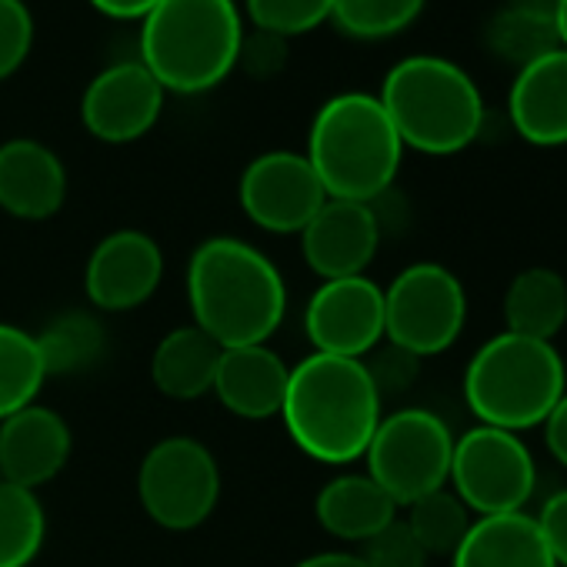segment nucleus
<instances>
[{
  "mask_svg": "<svg viewBox=\"0 0 567 567\" xmlns=\"http://www.w3.org/2000/svg\"><path fill=\"white\" fill-rule=\"evenodd\" d=\"M507 121L534 147L567 144V51L557 48L517 71L507 94Z\"/></svg>",
  "mask_w": 567,
  "mask_h": 567,
  "instance_id": "a211bd4d",
  "label": "nucleus"
},
{
  "mask_svg": "<svg viewBox=\"0 0 567 567\" xmlns=\"http://www.w3.org/2000/svg\"><path fill=\"white\" fill-rule=\"evenodd\" d=\"M240 210L267 234H301L328 200L311 161L298 151L257 154L237 184Z\"/></svg>",
  "mask_w": 567,
  "mask_h": 567,
  "instance_id": "9b49d317",
  "label": "nucleus"
},
{
  "mask_svg": "<svg viewBox=\"0 0 567 567\" xmlns=\"http://www.w3.org/2000/svg\"><path fill=\"white\" fill-rule=\"evenodd\" d=\"M137 497L157 527L194 530L217 511L220 501L217 457L194 437H164L137 467Z\"/></svg>",
  "mask_w": 567,
  "mask_h": 567,
  "instance_id": "9d476101",
  "label": "nucleus"
},
{
  "mask_svg": "<svg viewBox=\"0 0 567 567\" xmlns=\"http://www.w3.org/2000/svg\"><path fill=\"white\" fill-rule=\"evenodd\" d=\"M167 91L141 61L104 68L81 97V124L104 144H131L154 131Z\"/></svg>",
  "mask_w": 567,
  "mask_h": 567,
  "instance_id": "ddd939ff",
  "label": "nucleus"
},
{
  "mask_svg": "<svg viewBox=\"0 0 567 567\" xmlns=\"http://www.w3.org/2000/svg\"><path fill=\"white\" fill-rule=\"evenodd\" d=\"M68 200V167L48 144L11 137L0 144V210L14 220H51Z\"/></svg>",
  "mask_w": 567,
  "mask_h": 567,
  "instance_id": "f3484780",
  "label": "nucleus"
},
{
  "mask_svg": "<svg viewBox=\"0 0 567 567\" xmlns=\"http://www.w3.org/2000/svg\"><path fill=\"white\" fill-rule=\"evenodd\" d=\"M305 331L318 354L364 361L384 344V288L368 274L321 280L305 308Z\"/></svg>",
  "mask_w": 567,
  "mask_h": 567,
  "instance_id": "f8f14e48",
  "label": "nucleus"
},
{
  "mask_svg": "<svg viewBox=\"0 0 567 567\" xmlns=\"http://www.w3.org/2000/svg\"><path fill=\"white\" fill-rule=\"evenodd\" d=\"M240 41L237 0H161L141 21L137 61L167 94H204L237 71Z\"/></svg>",
  "mask_w": 567,
  "mask_h": 567,
  "instance_id": "39448f33",
  "label": "nucleus"
},
{
  "mask_svg": "<svg viewBox=\"0 0 567 567\" xmlns=\"http://www.w3.org/2000/svg\"><path fill=\"white\" fill-rule=\"evenodd\" d=\"M554 24H557L560 48L567 51V0H560V4H557V18H554Z\"/></svg>",
  "mask_w": 567,
  "mask_h": 567,
  "instance_id": "ea45409f",
  "label": "nucleus"
},
{
  "mask_svg": "<svg viewBox=\"0 0 567 567\" xmlns=\"http://www.w3.org/2000/svg\"><path fill=\"white\" fill-rule=\"evenodd\" d=\"M164 280V250L161 244L134 227L114 230L87 257L84 291L97 311L124 315L147 305Z\"/></svg>",
  "mask_w": 567,
  "mask_h": 567,
  "instance_id": "4468645a",
  "label": "nucleus"
},
{
  "mask_svg": "<svg viewBox=\"0 0 567 567\" xmlns=\"http://www.w3.org/2000/svg\"><path fill=\"white\" fill-rule=\"evenodd\" d=\"M34 51V14L24 0H0V81L14 78Z\"/></svg>",
  "mask_w": 567,
  "mask_h": 567,
  "instance_id": "7c9ffc66",
  "label": "nucleus"
},
{
  "mask_svg": "<svg viewBox=\"0 0 567 567\" xmlns=\"http://www.w3.org/2000/svg\"><path fill=\"white\" fill-rule=\"evenodd\" d=\"M427 0H334L331 21L354 41H384L408 31Z\"/></svg>",
  "mask_w": 567,
  "mask_h": 567,
  "instance_id": "c85d7f7f",
  "label": "nucleus"
},
{
  "mask_svg": "<svg viewBox=\"0 0 567 567\" xmlns=\"http://www.w3.org/2000/svg\"><path fill=\"white\" fill-rule=\"evenodd\" d=\"M464 324L467 291L461 277L437 260L408 264L384 288V341L417 361L451 351Z\"/></svg>",
  "mask_w": 567,
  "mask_h": 567,
  "instance_id": "0eeeda50",
  "label": "nucleus"
},
{
  "mask_svg": "<svg viewBox=\"0 0 567 567\" xmlns=\"http://www.w3.org/2000/svg\"><path fill=\"white\" fill-rule=\"evenodd\" d=\"M295 567H368V564L361 554H351V550H321V554L298 560Z\"/></svg>",
  "mask_w": 567,
  "mask_h": 567,
  "instance_id": "4c0bfd02",
  "label": "nucleus"
},
{
  "mask_svg": "<svg viewBox=\"0 0 567 567\" xmlns=\"http://www.w3.org/2000/svg\"><path fill=\"white\" fill-rule=\"evenodd\" d=\"M34 338H38V348H41L48 378L51 374L64 378V374L87 371L104 354V344H107V334H104L101 321L94 315H84V311L58 315Z\"/></svg>",
  "mask_w": 567,
  "mask_h": 567,
  "instance_id": "a878e982",
  "label": "nucleus"
},
{
  "mask_svg": "<svg viewBox=\"0 0 567 567\" xmlns=\"http://www.w3.org/2000/svg\"><path fill=\"white\" fill-rule=\"evenodd\" d=\"M288 378H291V368L267 344L224 348L210 394L234 417L267 421V417H277L284 408Z\"/></svg>",
  "mask_w": 567,
  "mask_h": 567,
  "instance_id": "6ab92c4d",
  "label": "nucleus"
},
{
  "mask_svg": "<svg viewBox=\"0 0 567 567\" xmlns=\"http://www.w3.org/2000/svg\"><path fill=\"white\" fill-rule=\"evenodd\" d=\"M484 44L494 58H501L511 68H527L534 61H540L544 54L560 48L557 38V24L544 21V18H530L520 14L514 8H504L501 14L491 18L487 31H484Z\"/></svg>",
  "mask_w": 567,
  "mask_h": 567,
  "instance_id": "cd10ccee",
  "label": "nucleus"
},
{
  "mask_svg": "<svg viewBox=\"0 0 567 567\" xmlns=\"http://www.w3.org/2000/svg\"><path fill=\"white\" fill-rule=\"evenodd\" d=\"M451 567H557L537 517L527 511L474 517Z\"/></svg>",
  "mask_w": 567,
  "mask_h": 567,
  "instance_id": "aec40b11",
  "label": "nucleus"
},
{
  "mask_svg": "<svg viewBox=\"0 0 567 567\" xmlns=\"http://www.w3.org/2000/svg\"><path fill=\"white\" fill-rule=\"evenodd\" d=\"M194 324L220 348L267 344L288 315V284L277 264L240 237H207L187 260Z\"/></svg>",
  "mask_w": 567,
  "mask_h": 567,
  "instance_id": "f257e3e1",
  "label": "nucleus"
},
{
  "mask_svg": "<svg viewBox=\"0 0 567 567\" xmlns=\"http://www.w3.org/2000/svg\"><path fill=\"white\" fill-rule=\"evenodd\" d=\"M454 457V434L447 421L427 408H401L384 414L368 451V477L398 504L408 507L417 497L447 487Z\"/></svg>",
  "mask_w": 567,
  "mask_h": 567,
  "instance_id": "6e6552de",
  "label": "nucleus"
},
{
  "mask_svg": "<svg viewBox=\"0 0 567 567\" xmlns=\"http://www.w3.org/2000/svg\"><path fill=\"white\" fill-rule=\"evenodd\" d=\"M504 331L554 341L567 324V280L554 267H524L504 291Z\"/></svg>",
  "mask_w": 567,
  "mask_h": 567,
  "instance_id": "5701e85b",
  "label": "nucleus"
},
{
  "mask_svg": "<svg viewBox=\"0 0 567 567\" xmlns=\"http://www.w3.org/2000/svg\"><path fill=\"white\" fill-rule=\"evenodd\" d=\"M378 354L371 358H364V364H368V371H371V378H374V384H378V394L381 398H398V394H404L408 388H414V381H417V371H421V361L414 358V354H408V351H401V348H394V344H378L374 348Z\"/></svg>",
  "mask_w": 567,
  "mask_h": 567,
  "instance_id": "473e14b6",
  "label": "nucleus"
},
{
  "mask_svg": "<svg viewBox=\"0 0 567 567\" xmlns=\"http://www.w3.org/2000/svg\"><path fill=\"white\" fill-rule=\"evenodd\" d=\"M381 214L374 204L328 197L311 224L301 230V250L308 267L321 280L364 274L381 247Z\"/></svg>",
  "mask_w": 567,
  "mask_h": 567,
  "instance_id": "2eb2a0df",
  "label": "nucleus"
},
{
  "mask_svg": "<svg viewBox=\"0 0 567 567\" xmlns=\"http://www.w3.org/2000/svg\"><path fill=\"white\" fill-rule=\"evenodd\" d=\"M161 0H91V8L111 21H144Z\"/></svg>",
  "mask_w": 567,
  "mask_h": 567,
  "instance_id": "e433bc0d",
  "label": "nucleus"
},
{
  "mask_svg": "<svg viewBox=\"0 0 567 567\" xmlns=\"http://www.w3.org/2000/svg\"><path fill=\"white\" fill-rule=\"evenodd\" d=\"M71 447L68 421L34 401L0 421V481L38 491L68 467Z\"/></svg>",
  "mask_w": 567,
  "mask_h": 567,
  "instance_id": "dca6fc26",
  "label": "nucleus"
},
{
  "mask_svg": "<svg viewBox=\"0 0 567 567\" xmlns=\"http://www.w3.org/2000/svg\"><path fill=\"white\" fill-rule=\"evenodd\" d=\"M305 157L328 197L378 204L398 181L404 144L378 94L344 91L315 114Z\"/></svg>",
  "mask_w": 567,
  "mask_h": 567,
  "instance_id": "7ed1b4c3",
  "label": "nucleus"
},
{
  "mask_svg": "<svg viewBox=\"0 0 567 567\" xmlns=\"http://www.w3.org/2000/svg\"><path fill=\"white\" fill-rule=\"evenodd\" d=\"M398 504L368 474H338L315 497L318 524L348 544H364L398 517Z\"/></svg>",
  "mask_w": 567,
  "mask_h": 567,
  "instance_id": "412c9836",
  "label": "nucleus"
},
{
  "mask_svg": "<svg viewBox=\"0 0 567 567\" xmlns=\"http://www.w3.org/2000/svg\"><path fill=\"white\" fill-rule=\"evenodd\" d=\"M288 64V41L284 38H274V34H264V31H254V34H244L240 41V54H237V68L250 78H274L284 71Z\"/></svg>",
  "mask_w": 567,
  "mask_h": 567,
  "instance_id": "72a5a7b5",
  "label": "nucleus"
},
{
  "mask_svg": "<svg viewBox=\"0 0 567 567\" xmlns=\"http://www.w3.org/2000/svg\"><path fill=\"white\" fill-rule=\"evenodd\" d=\"M447 484L474 517L514 514L537 491V461L520 434L474 424L454 437Z\"/></svg>",
  "mask_w": 567,
  "mask_h": 567,
  "instance_id": "1a4fd4ad",
  "label": "nucleus"
},
{
  "mask_svg": "<svg viewBox=\"0 0 567 567\" xmlns=\"http://www.w3.org/2000/svg\"><path fill=\"white\" fill-rule=\"evenodd\" d=\"M378 101L384 104L404 151L427 157H451L467 151L484 131V97L471 74L434 54H414L398 61Z\"/></svg>",
  "mask_w": 567,
  "mask_h": 567,
  "instance_id": "20e7f679",
  "label": "nucleus"
},
{
  "mask_svg": "<svg viewBox=\"0 0 567 567\" xmlns=\"http://www.w3.org/2000/svg\"><path fill=\"white\" fill-rule=\"evenodd\" d=\"M540 431H544V447H547V454H550L560 467H567V391L560 394V401L554 404V411L547 414V421L540 424Z\"/></svg>",
  "mask_w": 567,
  "mask_h": 567,
  "instance_id": "c9c22d12",
  "label": "nucleus"
},
{
  "mask_svg": "<svg viewBox=\"0 0 567 567\" xmlns=\"http://www.w3.org/2000/svg\"><path fill=\"white\" fill-rule=\"evenodd\" d=\"M404 511H408L404 524L411 527L417 544L427 550V557H434V554L451 557L457 550V544L464 540L471 520H474L471 511L464 507V501L454 491H447V487L417 497Z\"/></svg>",
  "mask_w": 567,
  "mask_h": 567,
  "instance_id": "bb28decb",
  "label": "nucleus"
},
{
  "mask_svg": "<svg viewBox=\"0 0 567 567\" xmlns=\"http://www.w3.org/2000/svg\"><path fill=\"white\" fill-rule=\"evenodd\" d=\"M220 344L207 338L197 324L167 331L151 354V381L171 401H197L210 394Z\"/></svg>",
  "mask_w": 567,
  "mask_h": 567,
  "instance_id": "4be33fe9",
  "label": "nucleus"
},
{
  "mask_svg": "<svg viewBox=\"0 0 567 567\" xmlns=\"http://www.w3.org/2000/svg\"><path fill=\"white\" fill-rule=\"evenodd\" d=\"M48 537L38 491L0 481V567H31Z\"/></svg>",
  "mask_w": 567,
  "mask_h": 567,
  "instance_id": "b1692460",
  "label": "nucleus"
},
{
  "mask_svg": "<svg viewBox=\"0 0 567 567\" xmlns=\"http://www.w3.org/2000/svg\"><path fill=\"white\" fill-rule=\"evenodd\" d=\"M384 398L364 361L311 351L291 368L280 421L288 437L318 464H354L364 457Z\"/></svg>",
  "mask_w": 567,
  "mask_h": 567,
  "instance_id": "f03ea898",
  "label": "nucleus"
},
{
  "mask_svg": "<svg viewBox=\"0 0 567 567\" xmlns=\"http://www.w3.org/2000/svg\"><path fill=\"white\" fill-rule=\"evenodd\" d=\"M567 391V364L554 341L501 331L487 338L464 368V404L477 424L534 431Z\"/></svg>",
  "mask_w": 567,
  "mask_h": 567,
  "instance_id": "423d86ee",
  "label": "nucleus"
},
{
  "mask_svg": "<svg viewBox=\"0 0 567 567\" xmlns=\"http://www.w3.org/2000/svg\"><path fill=\"white\" fill-rule=\"evenodd\" d=\"M254 31L274 38H301L331 21L334 0H244Z\"/></svg>",
  "mask_w": 567,
  "mask_h": 567,
  "instance_id": "c756f323",
  "label": "nucleus"
},
{
  "mask_svg": "<svg viewBox=\"0 0 567 567\" xmlns=\"http://www.w3.org/2000/svg\"><path fill=\"white\" fill-rule=\"evenodd\" d=\"M48 381L38 338L18 324L0 321V421L34 404Z\"/></svg>",
  "mask_w": 567,
  "mask_h": 567,
  "instance_id": "393cba45",
  "label": "nucleus"
},
{
  "mask_svg": "<svg viewBox=\"0 0 567 567\" xmlns=\"http://www.w3.org/2000/svg\"><path fill=\"white\" fill-rule=\"evenodd\" d=\"M368 567H427V550L417 544L404 517H394L384 530L361 544Z\"/></svg>",
  "mask_w": 567,
  "mask_h": 567,
  "instance_id": "2f4dec72",
  "label": "nucleus"
},
{
  "mask_svg": "<svg viewBox=\"0 0 567 567\" xmlns=\"http://www.w3.org/2000/svg\"><path fill=\"white\" fill-rule=\"evenodd\" d=\"M557 4H560V0H507V8H514L520 14H530V18H544V21L557 18Z\"/></svg>",
  "mask_w": 567,
  "mask_h": 567,
  "instance_id": "58836bf2",
  "label": "nucleus"
},
{
  "mask_svg": "<svg viewBox=\"0 0 567 567\" xmlns=\"http://www.w3.org/2000/svg\"><path fill=\"white\" fill-rule=\"evenodd\" d=\"M534 517H537V527H540L557 567H567V487L554 491Z\"/></svg>",
  "mask_w": 567,
  "mask_h": 567,
  "instance_id": "f704fd0d",
  "label": "nucleus"
}]
</instances>
